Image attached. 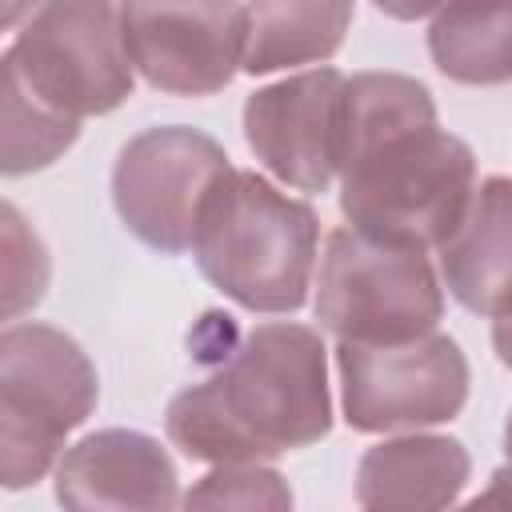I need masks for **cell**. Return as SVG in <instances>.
<instances>
[{"mask_svg":"<svg viewBox=\"0 0 512 512\" xmlns=\"http://www.w3.org/2000/svg\"><path fill=\"white\" fill-rule=\"evenodd\" d=\"M120 28L136 72L172 96H212L244 68L240 0H120Z\"/></svg>","mask_w":512,"mask_h":512,"instance_id":"9c48e42d","label":"cell"},{"mask_svg":"<svg viewBox=\"0 0 512 512\" xmlns=\"http://www.w3.org/2000/svg\"><path fill=\"white\" fill-rule=\"evenodd\" d=\"M444 288L476 316H512V180L476 184L456 232L436 248Z\"/></svg>","mask_w":512,"mask_h":512,"instance_id":"7c38bea8","label":"cell"},{"mask_svg":"<svg viewBox=\"0 0 512 512\" xmlns=\"http://www.w3.org/2000/svg\"><path fill=\"white\" fill-rule=\"evenodd\" d=\"M32 4H40V0H4V28H16L20 16L32 12Z\"/></svg>","mask_w":512,"mask_h":512,"instance_id":"7402d4cb","label":"cell"},{"mask_svg":"<svg viewBox=\"0 0 512 512\" xmlns=\"http://www.w3.org/2000/svg\"><path fill=\"white\" fill-rule=\"evenodd\" d=\"M0 220H4V316L12 320L24 308L40 304L48 284V256L12 204H4Z\"/></svg>","mask_w":512,"mask_h":512,"instance_id":"ac0fdd59","label":"cell"},{"mask_svg":"<svg viewBox=\"0 0 512 512\" xmlns=\"http://www.w3.org/2000/svg\"><path fill=\"white\" fill-rule=\"evenodd\" d=\"M316 212L256 172L228 168L204 196L192 256L248 312H296L316 272Z\"/></svg>","mask_w":512,"mask_h":512,"instance_id":"3957f363","label":"cell"},{"mask_svg":"<svg viewBox=\"0 0 512 512\" xmlns=\"http://www.w3.org/2000/svg\"><path fill=\"white\" fill-rule=\"evenodd\" d=\"M168 440L204 464L272 460L332 428L324 340L304 324H256L232 356L168 404Z\"/></svg>","mask_w":512,"mask_h":512,"instance_id":"7a4b0ae2","label":"cell"},{"mask_svg":"<svg viewBox=\"0 0 512 512\" xmlns=\"http://www.w3.org/2000/svg\"><path fill=\"white\" fill-rule=\"evenodd\" d=\"M244 136L256 160L288 188H332L348 148V76L312 68L252 92L244 104Z\"/></svg>","mask_w":512,"mask_h":512,"instance_id":"30bf717a","label":"cell"},{"mask_svg":"<svg viewBox=\"0 0 512 512\" xmlns=\"http://www.w3.org/2000/svg\"><path fill=\"white\" fill-rule=\"evenodd\" d=\"M188 508H288L292 492L280 472L260 460L212 464V472L184 496Z\"/></svg>","mask_w":512,"mask_h":512,"instance_id":"e0dca14e","label":"cell"},{"mask_svg":"<svg viewBox=\"0 0 512 512\" xmlns=\"http://www.w3.org/2000/svg\"><path fill=\"white\" fill-rule=\"evenodd\" d=\"M100 384L84 348L48 324L0 336V484L28 488L60 456L64 436L96 408Z\"/></svg>","mask_w":512,"mask_h":512,"instance_id":"277c9868","label":"cell"},{"mask_svg":"<svg viewBox=\"0 0 512 512\" xmlns=\"http://www.w3.org/2000/svg\"><path fill=\"white\" fill-rule=\"evenodd\" d=\"M472 460L452 436H392L356 468L360 508H448L468 484Z\"/></svg>","mask_w":512,"mask_h":512,"instance_id":"4fadbf2b","label":"cell"},{"mask_svg":"<svg viewBox=\"0 0 512 512\" xmlns=\"http://www.w3.org/2000/svg\"><path fill=\"white\" fill-rule=\"evenodd\" d=\"M352 24V0H252L244 72L268 76L328 60Z\"/></svg>","mask_w":512,"mask_h":512,"instance_id":"5bb4252c","label":"cell"},{"mask_svg":"<svg viewBox=\"0 0 512 512\" xmlns=\"http://www.w3.org/2000/svg\"><path fill=\"white\" fill-rule=\"evenodd\" d=\"M476 192L472 148L436 124L428 88L400 72L348 76L340 212L352 228L408 248H440Z\"/></svg>","mask_w":512,"mask_h":512,"instance_id":"6da1fadb","label":"cell"},{"mask_svg":"<svg viewBox=\"0 0 512 512\" xmlns=\"http://www.w3.org/2000/svg\"><path fill=\"white\" fill-rule=\"evenodd\" d=\"M340 404L356 432H404L452 420L468 400V360L436 328L396 344H336Z\"/></svg>","mask_w":512,"mask_h":512,"instance_id":"52a82bcc","label":"cell"},{"mask_svg":"<svg viewBox=\"0 0 512 512\" xmlns=\"http://www.w3.org/2000/svg\"><path fill=\"white\" fill-rule=\"evenodd\" d=\"M64 508H176L180 480L160 440L132 428H104L72 444L56 464Z\"/></svg>","mask_w":512,"mask_h":512,"instance_id":"8fae6325","label":"cell"},{"mask_svg":"<svg viewBox=\"0 0 512 512\" xmlns=\"http://www.w3.org/2000/svg\"><path fill=\"white\" fill-rule=\"evenodd\" d=\"M0 112H4V144H0L4 176L48 168L64 148H72L80 132V120L32 96L8 60H0Z\"/></svg>","mask_w":512,"mask_h":512,"instance_id":"2e32d148","label":"cell"},{"mask_svg":"<svg viewBox=\"0 0 512 512\" xmlns=\"http://www.w3.org/2000/svg\"><path fill=\"white\" fill-rule=\"evenodd\" d=\"M492 348H496L500 364L512 368V316H500V320L492 324Z\"/></svg>","mask_w":512,"mask_h":512,"instance_id":"44dd1931","label":"cell"},{"mask_svg":"<svg viewBox=\"0 0 512 512\" xmlns=\"http://www.w3.org/2000/svg\"><path fill=\"white\" fill-rule=\"evenodd\" d=\"M224 148L184 124L148 128L132 136L112 168V204L124 228L164 252L180 256L192 248L196 216L208 188L228 172Z\"/></svg>","mask_w":512,"mask_h":512,"instance_id":"ba28073f","label":"cell"},{"mask_svg":"<svg viewBox=\"0 0 512 512\" xmlns=\"http://www.w3.org/2000/svg\"><path fill=\"white\" fill-rule=\"evenodd\" d=\"M4 60L64 116H104L132 96V56L112 0H44Z\"/></svg>","mask_w":512,"mask_h":512,"instance_id":"8992f818","label":"cell"},{"mask_svg":"<svg viewBox=\"0 0 512 512\" xmlns=\"http://www.w3.org/2000/svg\"><path fill=\"white\" fill-rule=\"evenodd\" d=\"M372 4L392 20H420V16H432L444 0H372Z\"/></svg>","mask_w":512,"mask_h":512,"instance_id":"ffe728a7","label":"cell"},{"mask_svg":"<svg viewBox=\"0 0 512 512\" xmlns=\"http://www.w3.org/2000/svg\"><path fill=\"white\" fill-rule=\"evenodd\" d=\"M504 452H508V464L492 476V488L472 500L476 508H512V416L504 424Z\"/></svg>","mask_w":512,"mask_h":512,"instance_id":"d6986e66","label":"cell"},{"mask_svg":"<svg viewBox=\"0 0 512 512\" xmlns=\"http://www.w3.org/2000/svg\"><path fill=\"white\" fill-rule=\"evenodd\" d=\"M444 316V288L424 248L360 228H332L316 276V320L336 340L396 344L424 336Z\"/></svg>","mask_w":512,"mask_h":512,"instance_id":"5b68a950","label":"cell"},{"mask_svg":"<svg viewBox=\"0 0 512 512\" xmlns=\"http://www.w3.org/2000/svg\"><path fill=\"white\" fill-rule=\"evenodd\" d=\"M432 64L456 84L512 80V0H444L428 24Z\"/></svg>","mask_w":512,"mask_h":512,"instance_id":"9a60e30c","label":"cell"}]
</instances>
